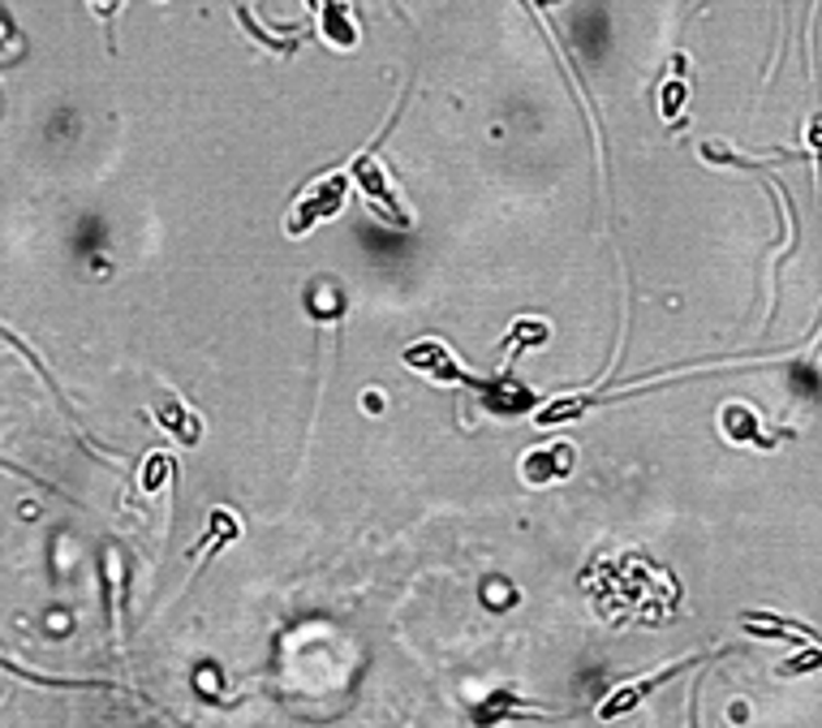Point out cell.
Returning <instances> with one entry per match:
<instances>
[{
    "instance_id": "3957f363",
    "label": "cell",
    "mask_w": 822,
    "mask_h": 728,
    "mask_svg": "<svg viewBox=\"0 0 822 728\" xmlns=\"http://www.w3.org/2000/svg\"><path fill=\"white\" fill-rule=\"evenodd\" d=\"M406 366L410 371H422V375H431V379H439V384H479L474 375H466L461 366H457V359L439 345V341H422V345H410L406 350Z\"/></svg>"
},
{
    "instance_id": "277c9868",
    "label": "cell",
    "mask_w": 822,
    "mask_h": 728,
    "mask_svg": "<svg viewBox=\"0 0 822 728\" xmlns=\"http://www.w3.org/2000/svg\"><path fill=\"white\" fill-rule=\"evenodd\" d=\"M319 17V35L328 48L337 52H353L357 48V26H353V9L344 0H306Z\"/></svg>"
},
{
    "instance_id": "5bb4252c",
    "label": "cell",
    "mask_w": 822,
    "mask_h": 728,
    "mask_svg": "<svg viewBox=\"0 0 822 728\" xmlns=\"http://www.w3.org/2000/svg\"><path fill=\"white\" fill-rule=\"evenodd\" d=\"M0 672H13V677H22V681H39V685H82V681H57V677H44V672H26V668L9 664L4 656H0Z\"/></svg>"
},
{
    "instance_id": "30bf717a",
    "label": "cell",
    "mask_w": 822,
    "mask_h": 728,
    "mask_svg": "<svg viewBox=\"0 0 822 728\" xmlns=\"http://www.w3.org/2000/svg\"><path fill=\"white\" fill-rule=\"evenodd\" d=\"M685 99H689L685 78H668V82L659 86V113H664V121H677L681 108H685Z\"/></svg>"
},
{
    "instance_id": "8992f818",
    "label": "cell",
    "mask_w": 822,
    "mask_h": 728,
    "mask_svg": "<svg viewBox=\"0 0 822 728\" xmlns=\"http://www.w3.org/2000/svg\"><path fill=\"white\" fill-rule=\"evenodd\" d=\"M568 470H573V448H568V444L535 448V453H526V461H521V479H526L530 488L555 483V479H564Z\"/></svg>"
},
{
    "instance_id": "7c38bea8",
    "label": "cell",
    "mask_w": 822,
    "mask_h": 728,
    "mask_svg": "<svg viewBox=\"0 0 822 728\" xmlns=\"http://www.w3.org/2000/svg\"><path fill=\"white\" fill-rule=\"evenodd\" d=\"M168 466H173V461H168L164 453H151V457H146V474H142V492H155V488L164 483Z\"/></svg>"
},
{
    "instance_id": "ba28073f",
    "label": "cell",
    "mask_w": 822,
    "mask_h": 728,
    "mask_svg": "<svg viewBox=\"0 0 822 728\" xmlns=\"http://www.w3.org/2000/svg\"><path fill=\"white\" fill-rule=\"evenodd\" d=\"M719 427H724V436L737 439V444H762V423H758L754 410H745V406H728L719 414Z\"/></svg>"
},
{
    "instance_id": "6da1fadb",
    "label": "cell",
    "mask_w": 822,
    "mask_h": 728,
    "mask_svg": "<svg viewBox=\"0 0 822 728\" xmlns=\"http://www.w3.org/2000/svg\"><path fill=\"white\" fill-rule=\"evenodd\" d=\"M349 181L362 190V199H366V208L375 212V220H384V224H392V228H410L413 224L410 212H406V203L397 199V190H392V181H388V173H384V164H379L371 151H362V155L349 164Z\"/></svg>"
},
{
    "instance_id": "5b68a950",
    "label": "cell",
    "mask_w": 822,
    "mask_h": 728,
    "mask_svg": "<svg viewBox=\"0 0 822 728\" xmlns=\"http://www.w3.org/2000/svg\"><path fill=\"white\" fill-rule=\"evenodd\" d=\"M689 664H697V659H677L672 668H659V672H650V677H642V681L620 685L616 694H612V698L599 707V720H620V716H629V712H633V707H637V703H642L650 690H659L664 681H672V677H677L681 668H689Z\"/></svg>"
},
{
    "instance_id": "4fadbf2b",
    "label": "cell",
    "mask_w": 822,
    "mask_h": 728,
    "mask_svg": "<svg viewBox=\"0 0 822 728\" xmlns=\"http://www.w3.org/2000/svg\"><path fill=\"white\" fill-rule=\"evenodd\" d=\"M0 337H4V345H13V350H17V354H22V359H26V363H31V366H35V371H39V375H44V379H48V388H57V384H52V375H48V371H44V363H39V354H35V350H31V345H22V341H17V337H13V332H9V328H0Z\"/></svg>"
},
{
    "instance_id": "9c48e42d",
    "label": "cell",
    "mask_w": 822,
    "mask_h": 728,
    "mask_svg": "<svg viewBox=\"0 0 822 728\" xmlns=\"http://www.w3.org/2000/svg\"><path fill=\"white\" fill-rule=\"evenodd\" d=\"M586 406H590V397L551 401V406H543V410L535 414V423H539V427H555V423H568V419H582V414H586Z\"/></svg>"
},
{
    "instance_id": "7a4b0ae2",
    "label": "cell",
    "mask_w": 822,
    "mask_h": 728,
    "mask_svg": "<svg viewBox=\"0 0 822 728\" xmlns=\"http://www.w3.org/2000/svg\"><path fill=\"white\" fill-rule=\"evenodd\" d=\"M344 199H349V173H328L324 181H315L310 195H302V203L289 216V237H302L315 224L332 220L344 208Z\"/></svg>"
},
{
    "instance_id": "52a82bcc",
    "label": "cell",
    "mask_w": 822,
    "mask_h": 728,
    "mask_svg": "<svg viewBox=\"0 0 822 728\" xmlns=\"http://www.w3.org/2000/svg\"><path fill=\"white\" fill-rule=\"evenodd\" d=\"M155 423H160V432L164 436H173L181 448H195L199 439H203V423H199V414H190L177 397H164V401H155Z\"/></svg>"
},
{
    "instance_id": "9a60e30c",
    "label": "cell",
    "mask_w": 822,
    "mask_h": 728,
    "mask_svg": "<svg viewBox=\"0 0 822 728\" xmlns=\"http://www.w3.org/2000/svg\"><path fill=\"white\" fill-rule=\"evenodd\" d=\"M91 9H95L99 17H117V9H121V0H91Z\"/></svg>"
},
{
    "instance_id": "8fae6325",
    "label": "cell",
    "mask_w": 822,
    "mask_h": 728,
    "mask_svg": "<svg viewBox=\"0 0 822 728\" xmlns=\"http://www.w3.org/2000/svg\"><path fill=\"white\" fill-rule=\"evenodd\" d=\"M543 341H548V328L539 319H526V324H513L504 345H543Z\"/></svg>"
}]
</instances>
